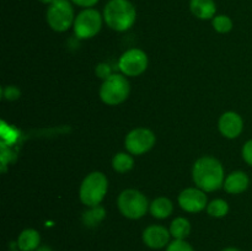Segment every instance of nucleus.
<instances>
[{"label": "nucleus", "mask_w": 252, "mask_h": 251, "mask_svg": "<svg viewBox=\"0 0 252 251\" xmlns=\"http://www.w3.org/2000/svg\"><path fill=\"white\" fill-rule=\"evenodd\" d=\"M135 19L137 11L129 0H110L103 9V20L115 31H127L134 25Z\"/></svg>", "instance_id": "obj_2"}, {"label": "nucleus", "mask_w": 252, "mask_h": 251, "mask_svg": "<svg viewBox=\"0 0 252 251\" xmlns=\"http://www.w3.org/2000/svg\"><path fill=\"white\" fill-rule=\"evenodd\" d=\"M172 209H174L172 202L166 197H159V198L154 199L149 207L152 216L158 219L167 218L172 213Z\"/></svg>", "instance_id": "obj_16"}, {"label": "nucleus", "mask_w": 252, "mask_h": 251, "mask_svg": "<svg viewBox=\"0 0 252 251\" xmlns=\"http://www.w3.org/2000/svg\"><path fill=\"white\" fill-rule=\"evenodd\" d=\"M39 2H42V4H51L52 1H53V0H38Z\"/></svg>", "instance_id": "obj_29"}, {"label": "nucleus", "mask_w": 252, "mask_h": 251, "mask_svg": "<svg viewBox=\"0 0 252 251\" xmlns=\"http://www.w3.org/2000/svg\"><path fill=\"white\" fill-rule=\"evenodd\" d=\"M194 184L204 192H212L224 185V170L216 157H203L194 162L192 170Z\"/></svg>", "instance_id": "obj_1"}, {"label": "nucleus", "mask_w": 252, "mask_h": 251, "mask_svg": "<svg viewBox=\"0 0 252 251\" xmlns=\"http://www.w3.org/2000/svg\"><path fill=\"white\" fill-rule=\"evenodd\" d=\"M11 251H20V250H11Z\"/></svg>", "instance_id": "obj_30"}, {"label": "nucleus", "mask_w": 252, "mask_h": 251, "mask_svg": "<svg viewBox=\"0 0 252 251\" xmlns=\"http://www.w3.org/2000/svg\"><path fill=\"white\" fill-rule=\"evenodd\" d=\"M243 118L236 112H225L219 118V130L224 137L229 139L239 137L243 132Z\"/></svg>", "instance_id": "obj_12"}, {"label": "nucleus", "mask_w": 252, "mask_h": 251, "mask_svg": "<svg viewBox=\"0 0 252 251\" xmlns=\"http://www.w3.org/2000/svg\"><path fill=\"white\" fill-rule=\"evenodd\" d=\"M130 86L127 79L120 74H112L102 83L100 89V97L105 103L116 106L127 100Z\"/></svg>", "instance_id": "obj_4"}, {"label": "nucleus", "mask_w": 252, "mask_h": 251, "mask_svg": "<svg viewBox=\"0 0 252 251\" xmlns=\"http://www.w3.org/2000/svg\"><path fill=\"white\" fill-rule=\"evenodd\" d=\"M250 184V179L244 171H235L231 172L226 180L224 181V188L226 192L233 194L243 193L246 191Z\"/></svg>", "instance_id": "obj_13"}, {"label": "nucleus", "mask_w": 252, "mask_h": 251, "mask_svg": "<svg viewBox=\"0 0 252 251\" xmlns=\"http://www.w3.org/2000/svg\"><path fill=\"white\" fill-rule=\"evenodd\" d=\"M34 251H53V250H52V249L49 248V246L41 245L38 249H37V250H34Z\"/></svg>", "instance_id": "obj_27"}, {"label": "nucleus", "mask_w": 252, "mask_h": 251, "mask_svg": "<svg viewBox=\"0 0 252 251\" xmlns=\"http://www.w3.org/2000/svg\"><path fill=\"white\" fill-rule=\"evenodd\" d=\"M243 157L250 166H252V139L245 143L243 148Z\"/></svg>", "instance_id": "obj_25"}, {"label": "nucleus", "mask_w": 252, "mask_h": 251, "mask_svg": "<svg viewBox=\"0 0 252 251\" xmlns=\"http://www.w3.org/2000/svg\"><path fill=\"white\" fill-rule=\"evenodd\" d=\"M133 165H134L133 157H130V155L126 154V153H118V154H116L115 157H113V169L117 172H121V174H125V172L129 171L133 167Z\"/></svg>", "instance_id": "obj_19"}, {"label": "nucleus", "mask_w": 252, "mask_h": 251, "mask_svg": "<svg viewBox=\"0 0 252 251\" xmlns=\"http://www.w3.org/2000/svg\"><path fill=\"white\" fill-rule=\"evenodd\" d=\"M212 24H213L214 30L219 33H228L233 29V21L226 15H217V16H214Z\"/></svg>", "instance_id": "obj_21"}, {"label": "nucleus", "mask_w": 252, "mask_h": 251, "mask_svg": "<svg viewBox=\"0 0 252 251\" xmlns=\"http://www.w3.org/2000/svg\"><path fill=\"white\" fill-rule=\"evenodd\" d=\"M20 90L15 86H7V88L2 89V96H4L6 100H16L20 96Z\"/></svg>", "instance_id": "obj_24"}, {"label": "nucleus", "mask_w": 252, "mask_h": 251, "mask_svg": "<svg viewBox=\"0 0 252 251\" xmlns=\"http://www.w3.org/2000/svg\"><path fill=\"white\" fill-rule=\"evenodd\" d=\"M179 204L184 211L198 213L207 207V194L201 188L189 187L180 193Z\"/></svg>", "instance_id": "obj_10"}, {"label": "nucleus", "mask_w": 252, "mask_h": 251, "mask_svg": "<svg viewBox=\"0 0 252 251\" xmlns=\"http://www.w3.org/2000/svg\"><path fill=\"white\" fill-rule=\"evenodd\" d=\"M118 68L125 75L138 76L148 68V56L138 48L125 52L118 62Z\"/></svg>", "instance_id": "obj_8"}, {"label": "nucleus", "mask_w": 252, "mask_h": 251, "mask_svg": "<svg viewBox=\"0 0 252 251\" xmlns=\"http://www.w3.org/2000/svg\"><path fill=\"white\" fill-rule=\"evenodd\" d=\"M102 26V16L95 9H85L74 20V32L81 39L96 36Z\"/></svg>", "instance_id": "obj_7"}, {"label": "nucleus", "mask_w": 252, "mask_h": 251, "mask_svg": "<svg viewBox=\"0 0 252 251\" xmlns=\"http://www.w3.org/2000/svg\"><path fill=\"white\" fill-rule=\"evenodd\" d=\"M74 10L70 0H53L47 9V22L57 32H64L74 25Z\"/></svg>", "instance_id": "obj_5"}, {"label": "nucleus", "mask_w": 252, "mask_h": 251, "mask_svg": "<svg viewBox=\"0 0 252 251\" xmlns=\"http://www.w3.org/2000/svg\"><path fill=\"white\" fill-rule=\"evenodd\" d=\"M170 234L174 239H179V240H185L187 236L191 233V224L186 218H179L174 219L172 223L170 224Z\"/></svg>", "instance_id": "obj_17"}, {"label": "nucleus", "mask_w": 252, "mask_h": 251, "mask_svg": "<svg viewBox=\"0 0 252 251\" xmlns=\"http://www.w3.org/2000/svg\"><path fill=\"white\" fill-rule=\"evenodd\" d=\"M165 251H194V249L186 240L174 239V241H170V244L166 246V250Z\"/></svg>", "instance_id": "obj_22"}, {"label": "nucleus", "mask_w": 252, "mask_h": 251, "mask_svg": "<svg viewBox=\"0 0 252 251\" xmlns=\"http://www.w3.org/2000/svg\"><path fill=\"white\" fill-rule=\"evenodd\" d=\"M95 73H96V76H97V78L103 79V80H106L108 76L112 75V74H111L110 65H108V64H106V63L98 64V65L96 66V69H95Z\"/></svg>", "instance_id": "obj_23"}, {"label": "nucleus", "mask_w": 252, "mask_h": 251, "mask_svg": "<svg viewBox=\"0 0 252 251\" xmlns=\"http://www.w3.org/2000/svg\"><path fill=\"white\" fill-rule=\"evenodd\" d=\"M108 181L102 172H91L84 179L80 186V201L88 207H95L101 203L107 192Z\"/></svg>", "instance_id": "obj_3"}, {"label": "nucleus", "mask_w": 252, "mask_h": 251, "mask_svg": "<svg viewBox=\"0 0 252 251\" xmlns=\"http://www.w3.org/2000/svg\"><path fill=\"white\" fill-rule=\"evenodd\" d=\"M221 251H240V250L236 248H225V249H223Z\"/></svg>", "instance_id": "obj_28"}, {"label": "nucleus", "mask_w": 252, "mask_h": 251, "mask_svg": "<svg viewBox=\"0 0 252 251\" xmlns=\"http://www.w3.org/2000/svg\"><path fill=\"white\" fill-rule=\"evenodd\" d=\"M189 9L196 17L201 20H209L216 16L217 5L214 0H191Z\"/></svg>", "instance_id": "obj_15"}, {"label": "nucleus", "mask_w": 252, "mask_h": 251, "mask_svg": "<svg viewBox=\"0 0 252 251\" xmlns=\"http://www.w3.org/2000/svg\"><path fill=\"white\" fill-rule=\"evenodd\" d=\"M71 2H74L75 5L81 7H85V9H90V7L95 6L98 2V0H70Z\"/></svg>", "instance_id": "obj_26"}, {"label": "nucleus", "mask_w": 252, "mask_h": 251, "mask_svg": "<svg viewBox=\"0 0 252 251\" xmlns=\"http://www.w3.org/2000/svg\"><path fill=\"white\" fill-rule=\"evenodd\" d=\"M120 212L128 219H139L148 212V199L137 189H125L118 197Z\"/></svg>", "instance_id": "obj_6"}, {"label": "nucleus", "mask_w": 252, "mask_h": 251, "mask_svg": "<svg viewBox=\"0 0 252 251\" xmlns=\"http://www.w3.org/2000/svg\"><path fill=\"white\" fill-rule=\"evenodd\" d=\"M229 212V206L224 199H214L207 206V213L214 218H221Z\"/></svg>", "instance_id": "obj_20"}, {"label": "nucleus", "mask_w": 252, "mask_h": 251, "mask_svg": "<svg viewBox=\"0 0 252 251\" xmlns=\"http://www.w3.org/2000/svg\"><path fill=\"white\" fill-rule=\"evenodd\" d=\"M16 246L20 251H34L41 246V235L36 229H25L17 238Z\"/></svg>", "instance_id": "obj_14"}, {"label": "nucleus", "mask_w": 252, "mask_h": 251, "mask_svg": "<svg viewBox=\"0 0 252 251\" xmlns=\"http://www.w3.org/2000/svg\"><path fill=\"white\" fill-rule=\"evenodd\" d=\"M155 144V135L148 128H135L126 137V148L130 154L142 155Z\"/></svg>", "instance_id": "obj_9"}, {"label": "nucleus", "mask_w": 252, "mask_h": 251, "mask_svg": "<svg viewBox=\"0 0 252 251\" xmlns=\"http://www.w3.org/2000/svg\"><path fill=\"white\" fill-rule=\"evenodd\" d=\"M143 243L153 250L166 248L170 244L171 234L162 225H149L143 231Z\"/></svg>", "instance_id": "obj_11"}, {"label": "nucleus", "mask_w": 252, "mask_h": 251, "mask_svg": "<svg viewBox=\"0 0 252 251\" xmlns=\"http://www.w3.org/2000/svg\"><path fill=\"white\" fill-rule=\"evenodd\" d=\"M90 211L85 212L83 214V223L86 226H89V228H94V226H96L103 220V218L106 216V212L101 206L90 207Z\"/></svg>", "instance_id": "obj_18"}]
</instances>
